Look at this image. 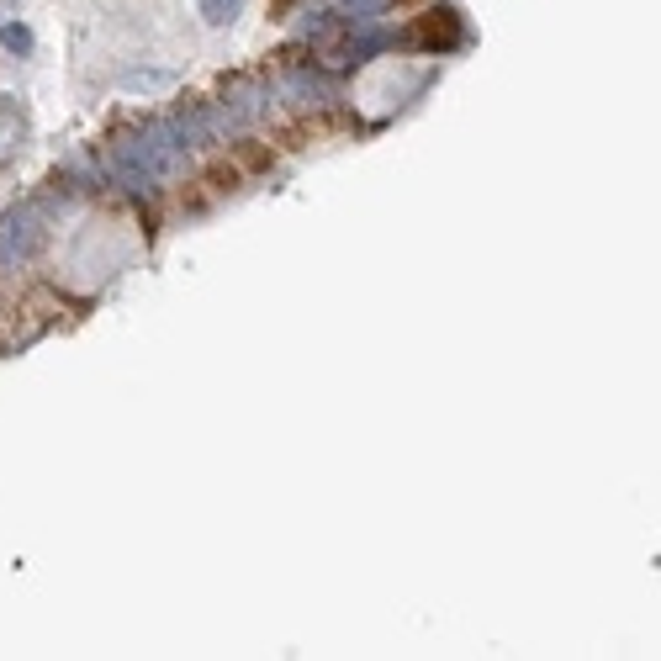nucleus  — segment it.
<instances>
[]
</instances>
